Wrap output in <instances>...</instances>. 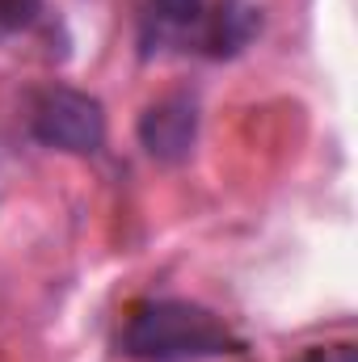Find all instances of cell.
<instances>
[{
  "label": "cell",
  "mask_w": 358,
  "mask_h": 362,
  "mask_svg": "<svg viewBox=\"0 0 358 362\" xmlns=\"http://www.w3.org/2000/svg\"><path fill=\"white\" fill-rule=\"evenodd\" d=\"M241 350L232 325L190 299H139L118 329V354L131 362H211Z\"/></svg>",
  "instance_id": "1"
},
{
  "label": "cell",
  "mask_w": 358,
  "mask_h": 362,
  "mask_svg": "<svg viewBox=\"0 0 358 362\" xmlns=\"http://www.w3.org/2000/svg\"><path fill=\"white\" fill-rule=\"evenodd\" d=\"M25 127L42 148L68 152V156H93L105 144L101 101L85 89H72V85H47V89L34 93Z\"/></svg>",
  "instance_id": "2"
},
{
  "label": "cell",
  "mask_w": 358,
  "mask_h": 362,
  "mask_svg": "<svg viewBox=\"0 0 358 362\" xmlns=\"http://www.w3.org/2000/svg\"><path fill=\"white\" fill-rule=\"evenodd\" d=\"M144 152L161 165H181L190 152H194V139H198V101L190 93H165L156 97L144 114H139V127H135Z\"/></svg>",
  "instance_id": "3"
},
{
  "label": "cell",
  "mask_w": 358,
  "mask_h": 362,
  "mask_svg": "<svg viewBox=\"0 0 358 362\" xmlns=\"http://www.w3.org/2000/svg\"><path fill=\"white\" fill-rule=\"evenodd\" d=\"M211 13H215L211 0H144V47L152 51V47L178 42L185 51L202 55Z\"/></svg>",
  "instance_id": "4"
},
{
  "label": "cell",
  "mask_w": 358,
  "mask_h": 362,
  "mask_svg": "<svg viewBox=\"0 0 358 362\" xmlns=\"http://www.w3.org/2000/svg\"><path fill=\"white\" fill-rule=\"evenodd\" d=\"M42 0H0V34H21L38 21Z\"/></svg>",
  "instance_id": "5"
},
{
  "label": "cell",
  "mask_w": 358,
  "mask_h": 362,
  "mask_svg": "<svg viewBox=\"0 0 358 362\" xmlns=\"http://www.w3.org/2000/svg\"><path fill=\"white\" fill-rule=\"evenodd\" d=\"M291 362H358V350L350 341H329V346H308Z\"/></svg>",
  "instance_id": "6"
}]
</instances>
